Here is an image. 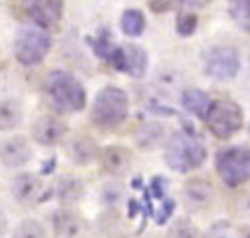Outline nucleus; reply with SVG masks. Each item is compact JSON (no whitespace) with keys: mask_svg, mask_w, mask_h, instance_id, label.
Returning a JSON list of instances; mask_svg holds the SVG:
<instances>
[{"mask_svg":"<svg viewBox=\"0 0 250 238\" xmlns=\"http://www.w3.org/2000/svg\"><path fill=\"white\" fill-rule=\"evenodd\" d=\"M44 87L51 103L59 111H62V113H75V111H81L85 107V101H87L85 87L73 73L51 71L46 75Z\"/></svg>","mask_w":250,"mask_h":238,"instance_id":"f257e3e1","label":"nucleus"},{"mask_svg":"<svg viewBox=\"0 0 250 238\" xmlns=\"http://www.w3.org/2000/svg\"><path fill=\"white\" fill-rule=\"evenodd\" d=\"M184 200L188 204V208L202 210L212 202V184L204 178L190 180L184 188Z\"/></svg>","mask_w":250,"mask_h":238,"instance_id":"dca6fc26","label":"nucleus"},{"mask_svg":"<svg viewBox=\"0 0 250 238\" xmlns=\"http://www.w3.org/2000/svg\"><path fill=\"white\" fill-rule=\"evenodd\" d=\"M12 238H49V234H46V230H44V226L41 224V222L26 220V222H22V224L17 226Z\"/></svg>","mask_w":250,"mask_h":238,"instance_id":"b1692460","label":"nucleus"},{"mask_svg":"<svg viewBox=\"0 0 250 238\" xmlns=\"http://www.w3.org/2000/svg\"><path fill=\"white\" fill-rule=\"evenodd\" d=\"M99 160H101V168L109 176H115V178L125 176L131 168V153L123 146H107L99 153Z\"/></svg>","mask_w":250,"mask_h":238,"instance_id":"ddd939ff","label":"nucleus"},{"mask_svg":"<svg viewBox=\"0 0 250 238\" xmlns=\"http://www.w3.org/2000/svg\"><path fill=\"white\" fill-rule=\"evenodd\" d=\"M22 123V107L14 99H0V131H10Z\"/></svg>","mask_w":250,"mask_h":238,"instance_id":"6ab92c4d","label":"nucleus"},{"mask_svg":"<svg viewBox=\"0 0 250 238\" xmlns=\"http://www.w3.org/2000/svg\"><path fill=\"white\" fill-rule=\"evenodd\" d=\"M121 238H129V236H121Z\"/></svg>","mask_w":250,"mask_h":238,"instance_id":"473e14b6","label":"nucleus"},{"mask_svg":"<svg viewBox=\"0 0 250 238\" xmlns=\"http://www.w3.org/2000/svg\"><path fill=\"white\" fill-rule=\"evenodd\" d=\"M171 238H206L204 234H202L192 222H180V224H176L174 232H171Z\"/></svg>","mask_w":250,"mask_h":238,"instance_id":"a878e982","label":"nucleus"},{"mask_svg":"<svg viewBox=\"0 0 250 238\" xmlns=\"http://www.w3.org/2000/svg\"><path fill=\"white\" fill-rule=\"evenodd\" d=\"M182 105L186 111H190L192 115L206 119L212 101H210V95L204 93L202 89H186L182 93Z\"/></svg>","mask_w":250,"mask_h":238,"instance_id":"a211bd4d","label":"nucleus"},{"mask_svg":"<svg viewBox=\"0 0 250 238\" xmlns=\"http://www.w3.org/2000/svg\"><path fill=\"white\" fill-rule=\"evenodd\" d=\"M53 232L57 238H83L85 222L77 212L62 208L53 214Z\"/></svg>","mask_w":250,"mask_h":238,"instance_id":"4468645a","label":"nucleus"},{"mask_svg":"<svg viewBox=\"0 0 250 238\" xmlns=\"http://www.w3.org/2000/svg\"><path fill=\"white\" fill-rule=\"evenodd\" d=\"M127 113H129V101L125 91L115 85H109L97 93L91 111V119L103 130H113L125 121Z\"/></svg>","mask_w":250,"mask_h":238,"instance_id":"7ed1b4c3","label":"nucleus"},{"mask_svg":"<svg viewBox=\"0 0 250 238\" xmlns=\"http://www.w3.org/2000/svg\"><path fill=\"white\" fill-rule=\"evenodd\" d=\"M178 2L186 8H204L210 0H178Z\"/></svg>","mask_w":250,"mask_h":238,"instance_id":"c85d7f7f","label":"nucleus"},{"mask_svg":"<svg viewBox=\"0 0 250 238\" xmlns=\"http://www.w3.org/2000/svg\"><path fill=\"white\" fill-rule=\"evenodd\" d=\"M33 157V148L22 135L10 137L0 144V162L6 168H22Z\"/></svg>","mask_w":250,"mask_h":238,"instance_id":"9b49d317","label":"nucleus"},{"mask_svg":"<svg viewBox=\"0 0 250 238\" xmlns=\"http://www.w3.org/2000/svg\"><path fill=\"white\" fill-rule=\"evenodd\" d=\"M22 8L39 28H53L62 17L65 0H22Z\"/></svg>","mask_w":250,"mask_h":238,"instance_id":"1a4fd4ad","label":"nucleus"},{"mask_svg":"<svg viewBox=\"0 0 250 238\" xmlns=\"http://www.w3.org/2000/svg\"><path fill=\"white\" fill-rule=\"evenodd\" d=\"M206 238H236V228L228 224V222H218V224L210 228Z\"/></svg>","mask_w":250,"mask_h":238,"instance_id":"bb28decb","label":"nucleus"},{"mask_svg":"<svg viewBox=\"0 0 250 238\" xmlns=\"http://www.w3.org/2000/svg\"><path fill=\"white\" fill-rule=\"evenodd\" d=\"M244 113L238 103L230 99H218L212 101L210 111L206 115V125L218 139H230L234 133L242 130Z\"/></svg>","mask_w":250,"mask_h":238,"instance_id":"423d86ee","label":"nucleus"},{"mask_svg":"<svg viewBox=\"0 0 250 238\" xmlns=\"http://www.w3.org/2000/svg\"><path fill=\"white\" fill-rule=\"evenodd\" d=\"M55 194L61 204H75L83 198L85 184H83V180L75 178V176H61L59 182L55 184Z\"/></svg>","mask_w":250,"mask_h":238,"instance_id":"f3484780","label":"nucleus"},{"mask_svg":"<svg viewBox=\"0 0 250 238\" xmlns=\"http://www.w3.org/2000/svg\"><path fill=\"white\" fill-rule=\"evenodd\" d=\"M91 44H93V51H95V55H97L99 59H103V61L111 59L113 51L117 49V46L113 44V37H111V33H109L107 28H103L101 33L97 35V39L91 41Z\"/></svg>","mask_w":250,"mask_h":238,"instance_id":"5701e85b","label":"nucleus"},{"mask_svg":"<svg viewBox=\"0 0 250 238\" xmlns=\"http://www.w3.org/2000/svg\"><path fill=\"white\" fill-rule=\"evenodd\" d=\"M121 30L127 37H139L146 30V17L142 10H135V8H129L123 12L121 17Z\"/></svg>","mask_w":250,"mask_h":238,"instance_id":"412c9836","label":"nucleus"},{"mask_svg":"<svg viewBox=\"0 0 250 238\" xmlns=\"http://www.w3.org/2000/svg\"><path fill=\"white\" fill-rule=\"evenodd\" d=\"M216 172L220 180L230 188H236L248 182L250 180V148L234 146V148L218 151Z\"/></svg>","mask_w":250,"mask_h":238,"instance_id":"39448f33","label":"nucleus"},{"mask_svg":"<svg viewBox=\"0 0 250 238\" xmlns=\"http://www.w3.org/2000/svg\"><path fill=\"white\" fill-rule=\"evenodd\" d=\"M6 228H8V220H6V216L2 212H0V238L6 234Z\"/></svg>","mask_w":250,"mask_h":238,"instance_id":"c756f323","label":"nucleus"},{"mask_svg":"<svg viewBox=\"0 0 250 238\" xmlns=\"http://www.w3.org/2000/svg\"><path fill=\"white\" fill-rule=\"evenodd\" d=\"M51 49V39L42 28L24 24L14 37V57L24 67H35L46 57Z\"/></svg>","mask_w":250,"mask_h":238,"instance_id":"20e7f679","label":"nucleus"},{"mask_svg":"<svg viewBox=\"0 0 250 238\" xmlns=\"http://www.w3.org/2000/svg\"><path fill=\"white\" fill-rule=\"evenodd\" d=\"M164 133H166L164 125L155 123V121H149V123H144L142 128L137 130L135 141H137V146L142 150H153V148H158L162 144Z\"/></svg>","mask_w":250,"mask_h":238,"instance_id":"aec40b11","label":"nucleus"},{"mask_svg":"<svg viewBox=\"0 0 250 238\" xmlns=\"http://www.w3.org/2000/svg\"><path fill=\"white\" fill-rule=\"evenodd\" d=\"M67 135V128L65 123L59 121L53 115H42L33 123V137L37 144L44 146V148H53L65 141Z\"/></svg>","mask_w":250,"mask_h":238,"instance_id":"9d476101","label":"nucleus"},{"mask_svg":"<svg viewBox=\"0 0 250 238\" xmlns=\"http://www.w3.org/2000/svg\"><path fill=\"white\" fill-rule=\"evenodd\" d=\"M228 12L242 30L250 33V0H228Z\"/></svg>","mask_w":250,"mask_h":238,"instance_id":"4be33fe9","label":"nucleus"},{"mask_svg":"<svg viewBox=\"0 0 250 238\" xmlns=\"http://www.w3.org/2000/svg\"><path fill=\"white\" fill-rule=\"evenodd\" d=\"M109 63L121 73L133 79L144 77L147 71V53L137 44H123L113 51Z\"/></svg>","mask_w":250,"mask_h":238,"instance_id":"6e6552de","label":"nucleus"},{"mask_svg":"<svg viewBox=\"0 0 250 238\" xmlns=\"http://www.w3.org/2000/svg\"><path fill=\"white\" fill-rule=\"evenodd\" d=\"M206 160V148L200 141L196 133L178 131L171 135L166 146V164L176 172H190L204 164Z\"/></svg>","mask_w":250,"mask_h":238,"instance_id":"f03ea898","label":"nucleus"},{"mask_svg":"<svg viewBox=\"0 0 250 238\" xmlns=\"http://www.w3.org/2000/svg\"><path fill=\"white\" fill-rule=\"evenodd\" d=\"M244 210H246V214L250 216V196H248V198L244 200Z\"/></svg>","mask_w":250,"mask_h":238,"instance_id":"2f4dec72","label":"nucleus"},{"mask_svg":"<svg viewBox=\"0 0 250 238\" xmlns=\"http://www.w3.org/2000/svg\"><path fill=\"white\" fill-rule=\"evenodd\" d=\"M204 71L208 77L218 81H230L240 71V57L232 46H214L206 55Z\"/></svg>","mask_w":250,"mask_h":238,"instance_id":"0eeeda50","label":"nucleus"},{"mask_svg":"<svg viewBox=\"0 0 250 238\" xmlns=\"http://www.w3.org/2000/svg\"><path fill=\"white\" fill-rule=\"evenodd\" d=\"M10 192L19 204L22 206H33L41 200L42 196V182L35 173H21L12 180Z\"/></svg>","mask_w":250,"mask_h":238,"instance_id":"f8f14e48","label":"nucleus"},{"mask_svg":"<svg viewBox=\"0 0 250 238\" xmlns=\"http://www.w3.org/2000/svg\"><path fill=\"white\" fill-rule=\"evenodd\" d=\"M67 155L77 166H87L99 155V148L89 135H75L67 141Z\"/></svg>","mask_w":250,"mask_h":238,"instance_id":"2eb2a0df","label":"nucleus"},{"mask_svg":"<svg viewBox=\"0 0 250 238\" xmlns=\"http://www.w3.org/2000/svg\"><path fill=\"white\" fill-rule=\"evenodd\" d=\"M236 238H250V226H242L236 230Z\"/></svg>","mask_w":250,"mask_h":238,"instance_id":"7c9ffc66","label":"nucleus"},{"mask_svg":"<svg viewBox=\"0 0 250 238\" xmlns=\"http://www.w3.org/2000/svg\"><path fill=\"white\" fill-rule=\"evenodd\" d=\"M123 198V188L119 184H107L103 188V202L109 204V206H113L117 204L119 200Z\"/></svg>","mask_w":250,"mask_h":238,"instance_id":"cd10ccee","label":"nucleus"},{"mask_svg":"<svg viewBox=\"0 0 250 238\" xmlns=\"http://www.w3.org/2000/svg\"><path fill=\"white\" fill-rule=\"evenodd\" d=\"M198 28V17L194 12H182L178 14V21H176V30L178 35L182 37H192Z\"/></svg>","mask_w":250,"mask_h":238,"instance_id":"393cba45","label":"nucleus"}]
</instances>
